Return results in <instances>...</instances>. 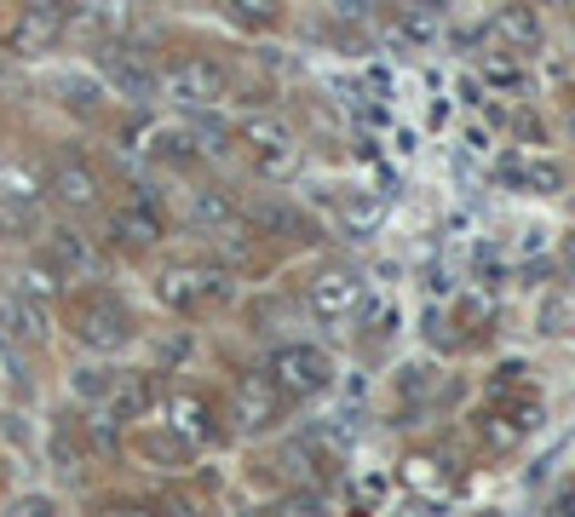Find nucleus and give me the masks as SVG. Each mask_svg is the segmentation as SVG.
I'll return each mask as SVG.
<instances>
[{
  "label": "nucleus",
  "instance_id": "f257e3e1",
  "mask_svg": "<svg viewBox=\"0 0 575 517\" xmlns=\"http://www.w3.org/2000/svg\"><path fill=\"white\" fill-rule=\"evenodd\" d=\"M265 374L282 386V397H317L334 386V362L317 345H277V357H270Z\"/></svg>",
  "mask_w": 575,
  "mask_h": 517
},
{
  "label": "nucleus",
  "instance_id": "f03ea898",
  "mask_svg": "<svg viewBox=\"0 0 575 517\" xmlns=\"http://www.w3.org/2000/svg\"><path fill=\"white\" fill-rule=\"evenodd\" d=\"M63 23H70V7H58V0H29V7L7 23V52L47 58L63 41Z\"/></svg>",
  "mask_w": 575,
  "mask_h": 517
},
{
  "label": "nucleus",
  "instance_id": "7ed1b4c3",
  "mask_svg": "<svg viewBox=\"0 0 575 517\" xmlns=\"http://www.w3.org/2000/svg\"><path fill=\"white\" fill-rule=\"evenodd\" d=\"M306 305H311V317L328 322V328H340L357 317V305H363V282H357V270L346 265H323L311 276V288H306Z\"/></svg>",
  "mask_w": 575,
  "mask_h": 517
},
{
  "label": "nucleus",
  "instance_id": "20e7f679",
  "mask_svg": "<svg viewBox=\"0 0 575 517\" xmlns=\"http://www.w3.org/2000/svg\"><path fill=\"white\" fill-rule=\"evenodd\" d=\"M225 87H230V76H225V63H214V58H179V63L161 76V92L174 98V103H190V110H201V103H219Z\"/></svg>",
  "mask_w": 575,
  "mask_h": 517
},
{
  "label": "nucleus",
  "instance_id": "39448f33",
  "mask_svg": "<svg viewBox=\"0 0 575 517\" xmlns=\"http://www.w3.org/2000/svg\"><path fill=\"white\" fill-rule=\"evenodd\" d=\"M230 294V276L214 270V265H174L161 276V299L174 310H208Z\"/></svg>",
  "mask_w": 575,
  "mask_h": 517
},
{
  "label": "nucleus",
  "instance_id": "423d86ee",
  "mask_svg": "<svg viewBox=\"0 0 575 517\" xmlns=\"http://www.w3.org/2000/svg\"><path fill=\"white\" fill-rule=\"evenodd\" d=\"M76 334L87 345H98V351H121V345L132 339V317L110 299V294H92L76 305Z\"/></svg>",
  "mask_w": 575,
  "mask_h": 517
},
{
  "label": "nucleus",
  "instance_id": "0eeeda50",
  "mask_svg": "<svg viewBox=\"0 0 575 517\" xmlns=\"http://www.w3.org/2000/svg\"><path fill=\"white\" fill-rule=\"evenodd\" d=\"M270 420H282V386L270 374H242L236 379V426L265 431Z\"/></svg>",
  "mask_w": 575,
  "mask_h": 517
},
{
  "label": "nucleus",
  "instance_id": "6e6552de",
  "mask_svg": "<svg viewBox=\"0 0 575 517\" xmlns=\"http://www.w3.org/2000/svg\"><path fill=\"white\" fill-rule=\"evenodd\" d=\"M47 190H52L63 207H98V196H105V179H98L92 161H81V156H58Z\"/></svg>",
  "mask_w": 575,
  "mask_h": 517
},
{
  "label": "nucleus",
  "instance_id": "1a4fd4ad",
  "mask_svg": "<svg viewBox=\"0 0 575 517\" xmlns=\"http://www.w3.org/2000/svg\"><path fill=\"white\" fill-rule=\"evenodd\" d=\"M167 431H174L179 443H190V448H201L219 426H214V402L208 397H190V391H179V397H167Z\"/></svg>",
  "mask_w": 575,
  "mask_h": 517
},
{
  "label": "nucleus",
  "instance_id": "9d476101",
  "mask_svg": "<svg viewBox=\"0 0 575 517\" xmlns=\"http://www.w3.org/2000/svg\"><path fill=\"white\" fill-rule=\"evenodd\" d=\"M242 138H248V150H254V161H259L265 172L294 167V132H288L282 121H248Z\"/></svg>",
  "mask_w": 575,
  "mask_h": 517
},
{
  "label": "nucleus",
  "instance_id": "9b49d317",
  "mask_svg": "<svg viewBox=\"0 0 575 517\" xmlns=\"http://www.w3.org/2000/svg\"><path fill=\"white\" fill-rule=\"evenodd\" d=\"M110 236L121 241V248H156L161 241V213L145 201H121L116 219H110Z\"/></svg>",
  "mask_w": 575,
  "mask_h": 517
},
{
  "label": "nucleus",
  "instance_id": "f8f14e48",
  "mask_svg": "<svg viewBox=\"0 0 575 517\" xmlns=\"http://www.w3.org/2000/svg\"><path fill=\"white\" fill-rule=\"evenodd\" d=\"M495 34H500L513 52H535V47H541V18H535L529 7H500V12H495Z\"/></svg>",
  "mask_w": 575,
  "mask_h": 517
},
{
  "label": "nucleus",
  "instance_id": "ddd939ff",
  "mask_svg": "<svg viewBox=\"0 0 575 517\" xmlns=\"http://www.w3.org/2000/svg\"><path fill=\"white\" fill-rule=\"evenodd\" d=\"M47 259H52L63 276H81V270L92 265V248H87L81 230H52V236H47Z\"/></svg>",
  "mask_w": 575,
  "mask_h": 517
},
{
  "label": "nucleus",
  "instance_id": "4468645a",
  "mask_svg": "<svg viewBox=\"0 0 575 517\" xmlns=\"http://www.w3.org/2000/svg\"><path fill=\"white\" fill-rule=\"evenodd\" d=\"M230 219H236V207H230L225 190H196L190 196V225H208L214 230V225H230Z\"/></svg>",
  "mask_w": 575,
  "mask_h": 517
},
{
  "label": "nucleus",
  "instance_id": "2eb2a0df",
  "mask_svg": "<svg viewBox=\"0 0 575 517\" xmlns=\"http://www.w3.org/2000/svg\"><path fill=\"white\" fill-rule=\"evenodd\" d=\"M403 477H409V489H426V495H444V483H449L444 460H432V455H415L403 466Z\"/></svg>",
  "mask_w": 575,
  "mask_h": 517
},
{
  "label": "nucleus",
  "instance_id": "dca6fc26",
  "mask_svg": "<svg viewBox=\"0 0 575 517\" xmlns=\"http://www.w3.org/2000/svg\"><path fill=\"white\" fill-rule=\"evenodd\" d=\"M58 288H63V270L47 259V265H29V270H23V288H18V294H29V299H58Z\"/></svg>",
  "mask_w": 575,
  "mask_h": 517
},
{
  "label": "nucleus",
  "instance_id": "f3484780",
  "mask_svg": "<svg viewBox=\"0 0 575 517\" xmlns=\"http://www.w3.org/2000/svg\"><path fill=\"white\" fill-rule=\"evenodd\" d=\"M513 179H518L524 190H535V196H553V190L564 185V172L547 167V161H524V167H513Z\"/></svg>",
  "mask_w": 575,
  "mask_h": 517
},
{
  "label": "nucleus",
  "instance_id": "a211bd4d",
  "mask_svg": "<svg viewBox=\"0 0 575 517\" xmlns=\"http://www.w3.org/2000/svg\"><path fill=\"white\" fill-rule=\"evenodd\" d=\"M105 69H110V76H116V81H121L127 92H150V76H145V69L132 63V58H127L121 47H110V52H105Z\"/></svg>",
  "mask_w": 575,
  "mask_h": 517
},
{
  "label": "nucleus",
  "instance_id": "6ab92c4d",
  "mask_svg": "<svg viewBox=\"0 0 575 517\" xmlns=\"http://www.w3.org/2000/svg\"><path fill=\"white\" fill-rule=\"evenodd\" d=\"M277 12H282V0H230V18L248 23V29H265Z\"/></svg>",
  "mask_w": 575,
  "mask_h": 517
},
{
  "label": "nucleus",
  "instance_id": "aec40b11",
  "mask_svg": "<svg viewBox=\"0 0 575 517\" xmlns=\"http://www.w3.org/2000/svg\"><path fill=\"white\" fill-rule=\"evenodd\" d=\"M346 230H351V236H368V230H380V201H368V196H351V201H346Z\"/></svg>",
  "mask_w": 575,
  "mask_h": 517
},
{
  "label": "nucleus",
  "instance_id": "412c9836",
  "mask_svg": "<svg viewBox=\"0 0 575 517\" xmlns=\"http://www.w3.org/2000/svg\"><path fill=\"white\" fill-rule=\"evenodd\" d=\"M76 397H87V402H92V397L110 402V397H116V374H105V368H81V374H76Z\"/></svg>",
  "mask_w": 575,
  "mask_h": 517
},
{
  "label": "nucleus",
  "instance_id": "4be33fe9",
  "mask_svg": "<svg viewBox=\"0 0 575 517\" xmlns=\"http://www.w3.org/2000/svg\"><path fill=\"white\" fill-rule=\"evenodd\" d=\"M426 7H432V12H444V7H449V0H426Z\"/></svg>",
  "mask_w": 575,
  "mask_h": 517
}]
</instances>
